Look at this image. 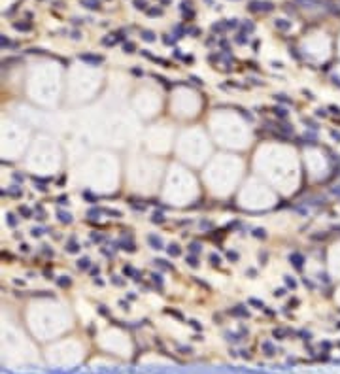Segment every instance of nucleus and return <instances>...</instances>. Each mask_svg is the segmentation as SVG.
Here are the masks:
<instances>
[{
	"instance_id": "1",
	"label": "nucleus",
	"mask_w": 340,
	"mask_h": 374,
	"mask_svg": "<svg viewBox=\"0 0 340 374\" xmlns=\"http://www.w3.org/2000/svg\"><path fill=\"white\" fill-rule=\"evenodd\" d=\"M248 8H249V12H270V9L274 8V4L263 0V2H251Z\"/></svg>"
},
{
	"instance_id": "2",
	"label": "nucleus",
	"mask_w": 340,
	"mask_h": 374,
	"mask_svg": "<svg viewBox=\"0 0 340 374\" xmlns=\"http://www.w3.org/2000/svg\"><path fill=\"white\" fill-rule=\"evenodd\" d=\"M289 261H291L297 268H301V267H302V263H304V259H302L301 253H293V255H289Z\"/></svg>"
},
{
	"instance_id": "3",
	"label": "nucleus",
	"mask_w": 340,
	"mask_h": 374,
	"mask_svg": "<svg viewBox=\"0 0 340 374\" xmlns=\"http://www.w3.org/2000/svg\"><path fill=\"white\" fill-rule=\"evenodd\" d=\"M274 25H276V28H280V30H287V28H291V21L276 19V21H274Z\"/></svg>"
},
{
	"instance_id": "4",
	"label": "nucleus",
	"mask_w": 340,
	"mask_h": 374,
	"mask_svg": "<svg viewBox=\"0 0 340 374\" xmlns=\"http://www.w3.org/2000/svg\"><path fill=\"white\" fill-rule=\"evenodd\" d=\"M81 4L89 9H100V2L98 0H81Z\"/></svg>"
},
{
	"instance_id": "5",
	"label": "nucleus",
	"mask_w": 340,
	"mask_h": 374,
	"mask_svg": "<svg viewBox=\"0 0 340 374\" xmlns=\"http://www.w3.org/2000/svg\"><path fill=\"white\" fill-rule=\"evenodd\" d=\"M142 38L146 42H155V34H153L151 30H142Z\"/></svg>"
},
{
	"instance_id": "6",
	"label": "nucleus",
	"mask_w": 340,
	"mask_h": 374,
	"mask_svg": "<svg viewBox=\"0 0 340 374\" xmlns=\"http://www.w3.org/2000/svg\"><path fill=\"white\" fill-rule=\"evenodd\" d=\"M149 242H151V246L155 249H161V246H163V242H161L159 236H149Z\"/></svg>"
},
{
	"instance_id": "7",
	"label": "nucleus",
	"mask_w": 340,
	"mask_h": 374,
	"mask_svg": "<svg viewBox=\"0 0 340 374\" xmlns=\"http://www.w3.org/2000/svg\"><path fill=\"white\" fill-rule=\"evenodd\" d=\"M81 59L91 61V62H102V57H98V55H81Z\"/></svg>"
},
{
	"instance_id": "8",
	"label": "nucleus",
	"mask_w": 340,
	"mask_h": 374,
	"mask_svg": "<svg viewBox=\"0 0 340 374\" xmlns=\"http://www.w3.org/2000/svg\"><path fill=\"white\" fill-rule=\"evenodd\" d=\"M13 28H17V30H30L32 25L30 23H13Z\"/></svg>"
},
{
	"instance_id": "9",
	"label": "nucleus",
	"mask_w": 340,
	"mask_h": 374,
	"mask_svg": "<svg viewBox=\"0 0 340 374\" xmlns=\"http://www.w3.org/2000/svg\"><path fill=\"white\" fill-rule=\"evenodd\" d=\"M133 4H134L136 9H146V8H148V2H146V0H133Z\"/></svg>"
},
{
	"instance_id": "10",
	"label": "nucleus",
	"mask_w": 340,
	"mask_h": 374,
	"mask_svg": "<svg viewBox=\"0 0 340 374\" xmlns=\"http://www.w3.org/2000/svg\"><path fill=\"white\" fill-rule=\"evenodd\" d=\"M161 13H163L161 8H149L148 9V15H161Z\"/></svg>"
},
{
	"instance_id": "11",
	"label": "nucleus",
	"mask_w": 340,
	"mask_h": 374,
	"mask_svg": "<svg viewBox=\"0 0 340 374\" xmlns=\"http://www.w3.org/2000/svg\"><path fill=\"white\" fill-rule=\"evenodd\" d=\"M168 253H170V255H178V253H180V249H178V246H176V244H172V246H168Z\"/></svg>"
},
{
	"instance_id": "12",
	"label": "nucleus",
	"mask_w": 340,
	"mask_h": 374,
	"mask_svg": "<svg viewBox=\"0 0 340 374\" xmlns=\"http://www.w3.org/2000/svg\"><path fill=\"white\" fill-rule=\"evenodd\" d=\"M123 49H125L127 53H133V51H134V46H133L130 42H127V43H123Z\"/></svg>"
},
{
	"instance_id": "13",
	"label": "nucleus",
	"mask_w": 340,
	"mask_h": 374,
	"mask_svg": "<svg viewBox=\"0 0 340 374\" xmlns=\"http://www.w3.org/2000/svg\"><path fill=\"white\" fill-rule=\"evenodd\" d=\"M236 42H238V43H246V42H248V36H246V34H238Z\"/></svg>"
},
{
	"instance_id": "14",
	"label": "nucleus",
	"mask_w": 340,
	"mask_h": 374,
	"mask_svg": "<svg viewBox=\"0 0 340 374\" xmlns=\"http://www.w3.org/2000/svg\"><path fill=\"white\" fill-rule=\"evenodd\" d=\"M274 112H278V115H280V117H286V115H287V112H286L283 108H276Z\"/></svg>"
},
{
	"instance_id": "15",
	"label": "nucleus",
	"mask_w": 340,
	"mask_h": 374,
	"mask_svg": "<svg viewBox=\"0 0 340 374\" xmlns=\"http://www.w3.org/2000/svg\"><path fill=\"white\" fill-rule=\"evenodd\" d=\"M244 28H246L248 32H251V30H253V23H249V21H246V23H244Z\"/></svg>"
},
{
	"instance_id": "16",
	"label": "nucleus",
	"mask_w": 340,
	"mask_h": 374,
	"mask_svg": "<svg viewBox=\"0 0 340 374\" xmlns=\"http://www.w3.org/2000/svg\"><path fill=\"white\" fill-rule=\"evenodd\" d=\"M61 221H66V223H70V215H68V214H61Z\"/></svg>"
},
{
	"instance_id": "17",
	"label": "nucleus",
	"mask_w": 340,
	"mask_h": 374,
	"mask_svg": "<svg viewBox=\"0 0 340 374\" xmlns=\"http://www.w3.org/2000/svg\"><path fill=\"white\" fill-rule=\"evenodd\" d=\"M87 263H89V261H87V259H81V261H78V267L85 268V267H87Z\"/></svg>"
},
{
	"instance_id": "18",
	"label": "nucleus",
	"mask_w": 340,
	"mask_h": 374,
	"mask_svg": "<svg viewBox=\"0 0 340 374\" xmlns=\"http://www.w3.org/2000/svg\"><path fill=\"white\" fill-rule=\"evenodd\" d=\"M189 265H191V267H196L199 263H196V259H195V257H189Z\"/></svg>"
},
{
	"instance_id": "19",
	"label": "nucleus",
	"mask_w": 340,
	"mask_h": 374,
	"mask_svg": "<svg viewBox=\"0 0 340 374\" xmlns=\"http://www.w3.org/2000/svg\"><path fill=\"white\" fill-rule=\"evenodd\" d=\"M191 251H195V253H196V251H200L199 244H191Z\"/></svg>"
},
{
	"instance_id": "20",
	"label": "nucleus",
	"mask_w": 340,
	"mask_h": 374,
	"mask_svg": "<svg viewBox=\"0 0 340 374\" xmlns=\"http://www.w3.org/2000/svg\"><path fill=\"white\" fill-rule=\"evenodd\" d=\"M210 261L214 263V265H219V257H215V255H212V257H210Z\"/></svg>"
},
{
	"instance_id": "21",
	"label": "nucleus",
	"mask_w": 340,
	"mask_h": 374,
	"mask_svg": "<svg viewBox=\"0 0 340 374\" xmlns=\"http://www.w3.org/2000/svg\"><path fill=\"white\" fill-rule=\"evenodd\" d=\"M333 193H334V195H338V196H340V185H336V187H334V189H333Z\"/></svg>"
},
{
	"instance_id": "22",
	"label": "nucleus",
	"mask_w": 340,
	"mask_h": 374,
	"mask_svg": "<svg viewBox=\"0 0 340 374\" xmlns=\"http://www.w3.org/2000/svg\"><path fill=\"white\" fill-rule=\"evenodd\" d=\"M331 134H333V138H336V140H340V133H334V130H333V133H331Z\"/></svg>"
},
{
	"instance_id": "23",
	"label": "nucleus",
	"mask_w": 340,
	"mask_h": 374,
	"mask_svg": "<svg viewBox=\"0 0 340 374\" xmlns=\"http://www.w3.org/2000/svg\"><path fill=\"white\" fill-rule=\"evenodd\" d=\"M161 2H163V4H168V2H172V0H161Z\"/></svg>"
}]
</instances>
